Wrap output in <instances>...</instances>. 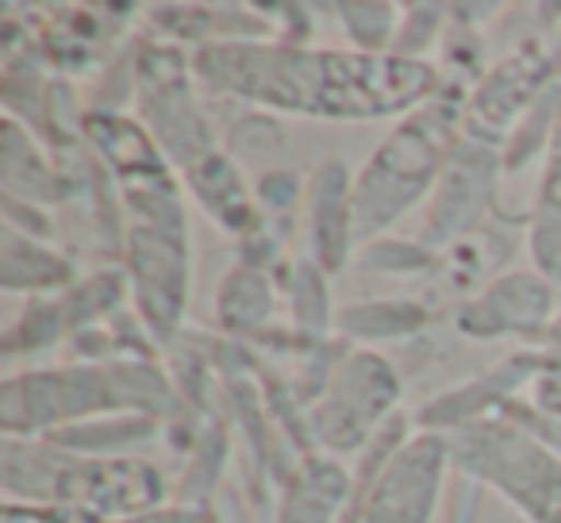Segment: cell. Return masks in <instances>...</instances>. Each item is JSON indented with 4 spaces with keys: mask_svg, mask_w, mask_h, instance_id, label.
<instances>
[{
    "mask_svg": "<svg viewBox=\"0 0 561 523\" xmlns=\"http://www.w3.org/2000/svg\"><path fill=\"white\" fill-rule=\"evenodd\" d=\"M400 405V377L377 351H351L335 362L328 385L308 412V435L316 446L339 454H362V446L392 420Z\"/></svg>",
    "mask_w": 561,
    "mask_h": 523,
    "instance_id": "cell-6",
    "label": "cell"
},
{
    "mask_svg": "<svg viewBox=\"0 0 561 523\" xmlns=\"http://www.w3.org/2000/svg\"><path fill=\"white\" fill-rule=\"evenodd\" d=\"M231 143H239L234 150H247V158H270L280 150V127L270 116H247L234 124Z\"/></svg>",
    "mask_w": 561,
    "mask_h": 523,
    "instance_id": "cell-28",
    "label": "cell"
},
{
    "mask_svg": "<svg viewBox=\"0 0 561 523\" xmlns=\"http://www.w3.org/2000/svg\"><path fill=\"white\" fill-rule=\"evenodd\" d=\"M408 20H400V32H397V47H392V55L400 58H420L423 50L435 43L438 27L446 24V9L443 4H408L404 9Z\"/></svg>",
    "mask_w": 561,
    "mask_h": 523,
    "instance_id": "cell-25",
    "label": "cell"
},
{
    "mask_svg": "<svg viewBox=\"0 0 561 523\" xmlns=\"http://www.w3.org/2000/svg\"><path fill=\"white\" fill-rule=\"evenodd\" d=\"M305 189L308 185L293 170H270V173H262V181H257V204L277 208V212H289L293 204L305 196Z\"/></svg>",
    "mask_w": 561,
    "mask_h": 523,
    "instance_id": "cell-29",
    "label": "cell"
},
{
    "mask_svg": "<svg viewBox=\"0 0 561 523\" xmlns=\"http://www.w3.org/2000/svg\"><path fill=\"white\" fill-rule=\"evenodd\" d=\"M127 523H224V520L201 504H162L147 515H135V520H127Z\"/></svg>",
    "mask_w": 561,
    "mask_h": 523,
    "instance_id": "cell-30",
    "label": "cell"
},
{
    "mask_svg": "<svg viewBox=\"0 0 561 523\" xmlns=\"http://www.w3.org/2000/svg\"><path fill=\"white\" fill-rule=\"evenodd\" d=\"M454 469L496 489L527 523H561V454L507 416L450 431Z\"/></svg>",
    "mask_w": 561,
    "mask_h": 523,
    "instance_id": "cell-5",
    "label": "cell"
},
{
    "mask_svg": "<svg viewBox=\"0 0 561 523\" xmlns=\"http://www.w3.org/2000/svg\"><path fill=\"white\" fill-rule=\"evenodd\" d=\"M273 308H277V289H273L270 274L262 266H234L231 274L224 277V289H219V328L224 331H262L270 323Z\"/></svg>",
    "mask_w": 561,
    "mask_h": 523,
    "instance_id": "cell-19",
    "label": "cell"
},
{
    "mask_svg": "<svg viewBox=\"0 0 561 523\" xmlns=\"http://www.w3.org/2000/svg\"><path fill=\"white\" fill-rule=\"evenodd\" d=\"M70 328L62 312V300H32L24 312V320L9 331V354L16 351H39V346H50L62 339V331Z\"/></svg>",
    "mask_w": 561,
    "mask_h": 523,
    "instance_id": "cell-24",
    "label": "cell"
},
{
    "mask_svg": "<svg viewBox=\"0 0 561 523\" xmlns=\"http://www.w3.org/2000/svg\"><path fill=\"white\" fill-rule=\"evenodd\" d=\"M558 78L561 70L553 62V50H546L538 39L519 43L512 55L500 58L473 86L466 112H461V135L504 155L515 127L527 120V112L538 104V96Z\"/></svg>",
    "mask_w": 561,
    "mask_h": 523,
    "instance_id": "cell-8",
    "label": "cell"
},
{
    "mask_svg": "<svg viewBox=\"0 0 561 523\" xmlns=\"http://www.w3.org/2000/svg\"><path fill=\"white\" fill-rule=\"evenodd\" d=\"M289 297H293V308H297V328L300 331H328V323H331L328 274L316 266L312 258L293 266Z\"/></svg>",
    "mask_w": 561,
    "mask_h": 523,
    "instance_id": "cell-23",
    "label": "cell"
},
{
    "mask_svg": "<svg viewBox=\"0 0 561 523\" xmlns=\"http://www.w3.org/2000/svg\"><path fill=\"white\" fill-rule=\"evenodd\" d=\"M0 173H4V196H16L27 204H55L62 193L58 170L43 147L35 143L32 127H24L16 116H4V143H0Z\"/></svg>",
    "mask_w": 561,
    "mask_h": 523,
    "instance_id": "cell-16",
    "label": "cell"
},
{
    "mask_svg": "<svg viewBox=\"0 0 561 523\" xmlns=\"http://www.w3.org/2000/svg\"><path fill=\"white\" fill-rule=\"evenodd\" d=\"M427 308L415 300H369V305H351L339 312V328L354 339L369 343H389V339H408L427 328Z\"/></svg>",
    "mask_w": 561,
    "mask_h": 523,
    "instance_id": "cell-20",
    "label": "cell"
},
{
    "mask_svg": "<svg viewBox=\"0 0 561 523\" xmlns=\"http://www.w3.org/2000/svg\"><path fill=\"white\" fill-rule=\"evenodd\" d=\"M339 20H343V32L351 35L354 50H366V55H392L400 32V12L397 4H335Z\"/></svg>",
    "mask_w": 561,
    "mask_h": 523,
    "instance_id": "cell-22",
    "label": "cell"
},
{
    "mask_svg": "<svg viewBox=\"0 0 561 523\" xmlns=\"http://www.w3.org/2000/svg\"><path fill=\"white\" fill-rule=\"evenodd\" d=\"M127 282L150 339L170 343L188 305V239L178 185L124 189Z\"/></svg>",
    "mask_w": 561,
    "mask_h": 523,
    "instance_id": "cell-4",
    "label": "cell"
},
{
    "mask_svg": "<svg viewBox=\"0 0 561 523\" xmlns=\"http://www.w3.org/2000/svg\"><path fill=\"white\" fill-rule=\"evenodd\" d=\"M280 485L277 523H335L354 497V474L328 454H308Z\"/></svg>",
    "mask_w": 561,
    "mask_h": 523,
    "instance_id": "cell-14",
    "label": "cell"
},
{
    "mask_svg": "<svg viewBox=\"0 0 561 523\" xmlns=\"http://www.w3.org/2000/svg\"><path fill=\"white\" fill-rule=\"evenodd\" d=\"M461 93H438L404 116L354 178V242L381 239L385 227L435 193L461 139Z\"/></svg>",
    "mask_w": 561,
    "mask_h": 523,
    "instance_id": "cell-3",
    "label": "cell"
},
{
    "mask_svg": "<svg viewBox=\"0 0 561 523\" xmlns=\"http://www.w3.org/2000/svg\"><path fill=\"white\" fill-rule=\"evenodd\" d=\"M530 270L546 277L558 289L561 285V116L553 127V139L546 147L542 181H538L535 208H530Z\"/></svg>",
    "mask_w": 561,
    "mask_h": 523,
    "instance_id": "cell-15",
    "label": "cell"
},
{
    "mask_svg": "<svg viewBox=\"0 0 561 523\" xmlns=\"http://www.w3.org/2000/svg\"><path fill=\"white\" fill-rule=\"evenodd\" d=\"M542 346H546V354H553V359H561V305H558V316H553L550 331H546Z\"/></svg>",
    "mask_w": 561,
    "mask_h": 523,
    "instance_id": "cell-31",
    "label": "cell"
},
{
    "mask_svg": "<svg viewBox=\"0 0 561 523\" xmlns=\"http://www.w3.org/2000/svg\"><path fill=\"white\" fill-rule=\"evenodd\" d=\"M504 173V155L461 135L431 193L427 224H423V247L443 250L458 247L466 235L484 219V212L496 204V181Z\"/></svg>",
    "mask_w": 561,
    "mask_h": 523,
    "instance_id": "cell-10",
    "label": "cell"
},
{
    "mask_svg": "<svg viewBox=\"0 0 561 523\" xmlns=\"http://www.w3.org/2000/svg\"><path fill=\"white\" fill-rule=\"evenodd\" d=\"M450 469V435L415 428L397 458L381 469L374 489L358 500V523H435Z\"/></svg>",
    "mask_w": 561,
    "mask_h": 523,
    "instance_id": "cell-9",
    "label": "cell"
},
{
    "mask_svg": "<svg viewBox=\"0 0 561 523\" xmlns=\"http://www.w3.org/2000/svg\"><path fill=\"white\" fill-rule=\"evenodd\" d=\"M343 158H323L312 170L305 189V231L312 247V262L323 274H335L346 266L354 242V178H346Z\"/></svg>",
    "mask_w": 561,
    "mask_h": 523,
    "instance_id": "cell-12",
    "label": "cell"
},
{
    "mask_svg": "<svg viewBox=\"0 0 561 523\" xmlns=\"http://www.w3.org/2000/svg\"><path fill=\"white\" fill-rule=\"evenodd\" d=\"M4 497L66 504L104 523H127L165 504L170 489L158 466L142 458L73 454L50 439H4L0 446Z\"/></svg>",
    "mask_w": 561,
    "mask_h": 523,
    "instance_id": "cell-2",
    "label": "cell"
},
{
    "mask_svg": "<svg viewBox=\"0 0 561 523\" xmlns=\"http://www.w3.org/2000/svg\"><path fill=\"white\" fill-rule=\"evenodd\" d=\"M193 73L211 93L239 96L270 112L316 120L412 116L443 89L427 58L328 50L285 39H239L196 47Z\"/></svg>",
    "mask_w": 561,
    "mask_h": 523,
    "instance_id": "cell-1",
    "label": "cell"
},
{
    "mask_svg": "<svg viewBox=\"0 0 561 523\" xmlns=\"http://www.w3.org/2000/svg\"><path fill=\"white\" fill-rule=\"evenodd\" d=\"M127 270H96L89 282L73 285L70 293L62 297V312H66V323L73 331H89L104 320L108 312L119 308V297L127 293Z\"/></svg>",
    "mask_w": 561,
    "mask_h": 523,
    "instance_id": "cell-21",
    "label": "cell"
},
{
    "mask_svg": "<svg viewBox=\"0 0 561 523\" xmlns=\"http://www.w3.org/2000/svg\"><path fill=\"white\" fill-rule=\"evenodd\" d=\"M530 408L546 420H561V359L542 351L535 377H530Z\"/></svg>",
    "mask_w": 561,
    "mask_h": 523,
    "instance_id": "cell-27",
    "label": "cell"
},
{
    "mask_svg": "<svg viewBox=\"0 0 561 523\" xmlns=\"http://www.w3.org/2000/svg\"><path fill=\"white\" fill-rule=\"evenodd\" d=\"M188 189L196 193V201L234 235H254L257 231V208L247 193V181L239 178V166L227 155H208L204 162H196L193 170H185Z\"/></svg>",
    "mask_w": 561,
    "mask_h": 523,
    "instance_id": "cell-17",
    "label": "cell"
},
{
    "mask_svg": "<svg viewBox=\"0 0 561 523\" xmlns=\"http://www.w3.org/2000/svg\"><path fill=\"white\" fill-rule=\"evenodd\" d=\"M85 135L93 139V150L112 166L124 189H142V185H170V166H165L162 147L154 143V135L147 132V124L124 120L119 112L96 109L85 112Z\"/></svg>",
    "mask_w": 561,
    "mask_h": 523,
    "instance_id": "cell-13",
    "label": "cell"
},
{
    "mask_svg": "<svg viewBox=\"0 0 561 523\" xmlns=\"http://www.w3.org/2000/svg\"><path fill=\"white\" fill-rule=\"evenodd\" d=\"M73 282V262L62 250H50L43 239L4 231L0 247V285L4 293H50Z\"/></svg>",
    "mask_w": 561,
    "mask_h": 523,
    "instance_id": "cell-18",
    "label": "cell"
},
{
    "mask_svg": "<svg viewBox=\"0 0 561 523\" xmlns=\"http://www.w3.org/2000/svg\"><path fill=\"white\" fill-rule=\"evenodd\" d=\"M558 316V289L538 270H512L458 308L454 323L469 339H535L542 343Z\"/></svg>",
    "mask_w": 561,
    "mask_h": 523,
    "instance_id": "cell-11",
    "label": "cell"
},
{
    "mask_svg": "<svg viewBox=\"0 0 561 523\" xmlns=\"http://www.w3.org/2000/svg\"><path fill=\"white\" fill-rule=\"evenodd\" d=\"M193 62L178 43H147L135 62V89H139V112L147 132L162 147L170 162L181 170H193L208 155L211 147V127L204 120L201 104L193 96V81H188Z\"/></svg>",
    "mask_w": 561,
    "mask_h": 523,
    "instance_id": "cell-7",
    "label": "cell"
},
{
    "mask_svg": "<svg viewBox=\"0 0 561 523\" xmlns=\"http://www.w3.org/2000/svg\"><path fill=\"white\" fill-rule=\"evenodd\" d=\"M0 523H104L81 508L66 504H35V500H4Z\"/></svg>",
    "mask_w": 561,
    "mask_h": 523,
    "instance_id": "cell-26",
    "label": "cell"
}]
</instances>
